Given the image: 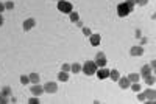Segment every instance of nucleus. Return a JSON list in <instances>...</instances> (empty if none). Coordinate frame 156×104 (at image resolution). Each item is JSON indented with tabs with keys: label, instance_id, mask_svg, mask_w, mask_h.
I'll return each instance as SVG.
<instances>
[{
	"label": "nucleus",
	"instance_id": "nucleus-1",
	"mask_svg": "<svg viewBox=\"0 0 156 104\" xmlns=\"http://www.w3.org/2000/svg\"><path fill=\"white\" fill-rule=\"evenodd\" d=\"M133 8H134V2L119 3L117 5V14H119V17H126V16L133 11Z\"/></svg>",
	"mask_w": 156,
	"mask_h": 104
},
{
	"label": "nucleus",
	"instance_id": "nucleus-2",
	"mask_svg": "<svg viewBox=\"0 0 156 104\" xmlns=\"http://www.w3.org/2000/svg\"><path fill=\"white\" fill-rule=\"evenodd\" d=\"M81 70H83V73L84 75H95V72H97V65H95V62L94 61H86L84 62V65L81 67Z\"/></svg>",
	"mask_w": 156,
	"mask_h": 104
},
{
	"label": "nucleus",
	"instance_id": "nucleus-3",
	"mask_svg": "<svg viewBox=\"0 0 156 104\" xmlns=\"http://www.w3.org/2000/svg\"><path fill=\"white\" fill-rule=\"evenodd\" d=\"M58 9L61 11V13H64V14H70L72 9H74V6H72L70 2H64V0H59V2H58Z\"/></svg>",
	"mask_w": 156,
	"mask_h": 104
},
{
	"label": "nucleus",
	"instance_id": "nucleus-4",
	"mask_svg": "<svg viewBox=\"0 0 156 104\" xmlns=\"http://www.w3.org/2000/svg\"><path fill=\"white\" fill-rule=\"evenodd\" d=\"M95 65L97 67H105V65L108 64V61H106V56H105V54L100 51V53H97V56H95Z\"/></svg>",
	"mask_w": 156,
	"mask_h": 104
},
{
	"label": "nucleus",
	"instance_id": "nucleus-5",
	"mask_svg": "<svg viewBox=\"0 0 156 104\" xmlns=\"http://www.w3.org/2000/svg\"><path fill=\"white\" fill-rule=\"evenodd\" d=\"M42 87H44V92H46V93H56L58 92L56 83H47L46 85H42Z\"/></svg>",
	"mask_w": 156,
	"mask_h": 104
},
{
	"label": "nucleus",
	"instance_id": "nucleus-6",
	"mask_svg": "<svg viewBox=\"0 0 156 104\" xmlns=\"http://www.w3.org/2000/svg\"><path fill=\"white\" fill-rule=\"evenodd\" d=\"M30 90H31V93L35 95V96H41V95L44 93V87L39 85V83H38V84H33Z\"/></svg>",
	"mask_w": 156,
	"mask_h": 104
},
{
	"label": "nucleus",
	"instance_id": "nucleus-7",
	"mask_svg": "<svg viewBox=\"0 0 156 104\" xmlns=\"http://www.w3.org/2000/svg\"><path fill=\"white\" fill-rule=\"evenodd\" d=\"M97 78L98 79H106L109 78V70L108 68H105V67H100V70H97Z\"/></svg>",
	"mask_w": 156,
	"mask_h": 104
},
{
	"label": "nucleus",
	"instance_id": "nucleus-8",
	"mask_svg": "<svg viewBox=\"0 0 156 104\" xmlns=\"http://www.w3.org/2000/svg\"><path fill=\"white\" fill-rule=\"evenodd\" d=\"M130 54H131V56H142V54H144V48L139 47V45H134V47H131Z\"/></svg>",
	"mask_w": 156,
	"mask_h": 104
},
{
	"label": "nucleus",
	"instance_id": "nucleus-9",
	"mask_svg": "<svg viewBox=\"0 0 156 104\" xmlns=\"http://www.w3.org/2000/svg\"><path fill=\"white\" fill-rule=\"evenodd\" d=\"M100 41H102L100 34H91V36H89V42H91V45H92V47L100 45Z\"/></svg>",
	"mask_w": 156,
	"mask_h": 104
},
{
	"label": "nucleus",
	"instance_id": "nucleus-10",
	"mask_svg": "<svg viewBox=\"0 0 156 104\" xmlns=\"http://www.w3.org/2000/svg\"><path fill=\"white\" fill-rule=\"evenodd\" d=\"M35 25H36V20L35 19H27L24 22V31H30Z\"/></svg>",
	"mask_w": 156,
	"mask_h": 104
},
{
	"label": "nucleus",
	"instance_id": "nucleus-11",
	"mask_svg": "<svg viewBox=\"0 0 156 104\" xmlns=\"http://www.w3.org/2000/svg\"><path fill=\"white\" fill-rule=\"evenodd\" d=\"M117 83H119V85H120V89H128V87H130V79L128 78H119V81H117Z\"/></svg>",
	"mask_w": 156,
	"mask_h": 104
},
{
	"label": "nucleus",
	"instance_id": "nucleus-12",
	"mask_svg": "<svg viewBox=\"0 0 156 104\" xmlns=\"http://www.w3.org/2000/svg\"><path fill=\"white\" fill-rule=\"evenodd\" d=\"M144 95H145V100H150V101H155V98H156V93L153 89H148Z\"/></svg>",
	"mask_w": 156,
	"mask_h": 104
},
{
	"label": "nucleus",
	"instance_id": "nucleus-13",
	"mask_svg": "<svg viewBox=\"0 0 156 104\" xmlns=\"http://www.w3.org/2000/svg\"><path fill=\"white\" fill-rule=\"evenodd\" d=\"M58 79L61 81V83H66V81L69 79V73H67V72H63V70H61V72L58 73Z\"/></svg>",
	"mask_w": 156,
	"mask_h": 104
},
{
	"label": "nucleus",
	"instance_id": "nucleus-14",
	"mask_svg": "<svg viewBox=\"0 0 156 104\" xmlns=\"http://www.w3.org/2000/svg\"><path fill=\"white\" fill-rule=\"evenodd\" d=\"M128 79H130V83H139V78H141V75H137V73H130L126 76Z\"/></svg>",
	"mask_w": 156,
	"mask_h": 104
},
{
	"label": "nucleus",
	"instance_id": "nucleus-15",
	"mask_svg": "<svg viewBox=\"0 0 156 104\" xmlns=\"http://www.w3.org/2000/svg\"><path fill=\"white\" fill-rule=\"evenodd\" d=\"M109 78L113 79V81H119V78H120V73L117 72V70H109Z\"/></svg>",
	"mask_w": 156,
	"mask_h": 104
},
{
	"label": "nucleus",
	"instance_id": "nucleus-16",
	"mask_svg": "<svg viewBox=\"0 0 156 104\" xmlns=\"http://www.w3.org/2000/svg\"><path fill=\"white\" fill-rule=\"evenodd\" d=\"M28 78H30V83L38 84V83H39V78H41V76H39L38 73H30V75H28Z\"/></svg>",
	"mask_w": 156,
	"mask_h": 104
},
{
	"label": "nucleus",
	"instance_id": "nucleus-17",
	"mask_svg": "<svg viewBox=\"0 0 156 104\" xmlns=\"http://www.w3.org/2000/svg\"><path fill=\"white\" fill-rule=\"evenodd\" d=\"M152 73V68H150V65H144V67L141 68V76H147Z\"/></svg>",
	"mask_w": 156,
	"mask_h": 104
},
{
	"label": "nucleus",
	"instance_id": "nucleus-18",
	"mask_svg": "<svg viewBox=\"0 0 156 104\" xmlns=\"http://www.w3.org/2000/svg\"><path fill=\"white\" fill-rule=\"evenodd\" d=\"M144 78H145V83L148 84V85H153L155 84V76L150 73V75H147V76H144Z\"/></svg>",
	"mask_w": 156,
	"mask_h": 104
},
{
	"label": "nucleus",
	"instance_id": "nucleus-19",
	"mask_svg": "<svg viewBox=\"0 0 156 104\" xmlns=\"http://www.w3.org/2000/svg\"><path fill=\"white\" fill-rule=\"evenodd\" d=\"M130 87H131V90H133V92H136V93H137V92H141V89H142L139 83H131Z\"/></svg>",
	"mask_w": 156,
	"mask_h": 104
},
{
	"label": "nucleus",
	"instance_id": "nucleus-20",
	"mask_svg": "<svg viewBox=\"0 0 156 104\" xmlns=\"http://www.w3.org/2000/svg\"><path fill=\"white\" fill-rule=\"evenodd\" d=\"M70 70H72L74 73H78V72H81V65L75 62V64H72V65H70Z\"/></svg>",
	"mask_w": 156,
	"mask_h": 104
},
{
	"label": "nucleus",
	"instance_id": "nucleus-21",
	"mask_svg": "<svg viewBox=\"0 0 156 104\" xmlns=\"http://www.w3.org/2000/svg\"><path fill=\"white\" fill-rule=\"evenodd\" d=\"M80 20V16H78V13H70V22H78Z\"/></svg>",
	"mask_w": 156,
	"mask_h": 104
},
{
	"label": "nucleus",
	"instance_id": "nucleus-22",
	"mask_svg": "<svg viewBox=\"0 0 156 104\" xmlns=\"http://www.w3.org/2000/svg\"><path fill=\"white\" fill-rule=\"evenodd\" d=\"M28 83H30V78H28V76H25V75H22V76H20V84L27 85Z\"/></svg>",
	"mask_w": 156,
	"mask_h": 104
},
{
	"label": "nucleus",
	"instance_id": "nucleus-23",
	"mask_svg": "<svg viewBox=\"0 0 156 104\" xmlns=\"http://www.w3.org/2000/svg\"><path fill=\"white\" fill-rule=\"evenodd\" d=\"M2 93H3L5 96H9V95H11V87H8V85H6V87H3Z\"/></svg>",
	"mask_w": 156,
	"mask_h": 104
},
{
	"label": "nucleus",
	"instance_id": "nucleus-24",
	"mask_svg": "<svg viewBox=\"0 0 156 104\" xmlns=\"http://www.w3.org/2000/svg\"><path fill=\"white\" fill-rule=\"evenodd\" d=\"M6 103H9L8 101V96H5L3 93H0V104H6Z\"/></svg>",
	"mask_w": 156,
	"mask_h": 104
},
{
	"label": "nucleus",
	"instance_id": "nucleus-25",
	"mask_svg": "<svg viewBox=\"0 0 156 104\" xmlns=\"http://www.w3.org/2000/svg\"><path fill=\"white\" fill-rule=\"evenodd\" d=\"M83 34H84V36H87V37H89V36H91V34H92V31H91V30H89V28H87V26H83Z\"/></svg>",
	"mask_w": 156,
	"mask_h": 104
},
{
	"label": "nucleus",
	"instance_id": "nucleus-26",
	"mask_svg": "<svg viewBox=\"0 0 156 104\" xmlns=\"http://www.w3.org/2000/svg\"><path fill=\"white\" fill-rule=\"evenodd\" d=\"M28 103H30V104H39V96H33V98H30Z\"/></svg>",
	"mask_w": 156,
	"mask_h": 104
},
{
	"label": "nucleus",
	"instance_id": "nucleus-27",
	"mask_svg": "<svg viewBox=\"0 0 156 104\" xmlns=\"http://www.w3.org/2000/svg\"><path fill=\"white\" fill-rule=\"evenodd\" d=\"M5 5V9H13L14 8V3L13 2H6V3H3Z\"/></svg>",
	"mask_w": 156,
	"mask_h": 104
},
{
	"label": "nucleus",
	"instance_id": "nucleus-28",
	"mask_svg": "<svg viewBox=\"0 0 156 104\" xmlns=\"http://www.w3.org/2000/svg\"><path fill=\"white\" fill-rule=\"evenodd\" d=\"M136 3H139V5H141V6H145V5L148 3V0H137Z\"/></svg>",
	"mask_w": 156,
	"mask_h": 104
},
{
	"label": "nucleus",
	"instance_id": "nucleus-29",
	"mask_svg": "<svg viewBox=\"0 0 156 104\" xmlns=\"http://www.w3.org/2000/svg\"><path fill=\"white\" fill-rule=\"evenodd\" d=\"M70 70V65L69 64H63V72H69Z\"/></svg>",
	"mask_w": 156,
	"mask_h": 104
},
{
	"label": "nucleus",
	"instance_id": "nucleus-30",
	"mask_svg": "<svg viewBox=\"0 0 156 104\" xmlns=\"http://www.w3.org/2000/svg\"><path fill=\"white\" fill-rule=\"evenodd\" d=\"M137 93H139V92H137ZM137 98H139V101H145V95H144V93H139Z\"/></svg>",
	"mask_w": 156,
	"mask_h": 104
},
{
	"label": "nucleus",
	"instance_id": "nucleus-31",
	"mask_svg": "<svg viewBox=\"0 0 156 104\" xmlns=\"http://www.w3.org/2000/svg\"><path fill=\"white\" fill-rule=\"evenodd\" d=\"M3 11H5V5H3L2 2H0V14H2V13H3Z\"/></svg>",
	"mask_w": 156,
	"mask_h": 104
},
{
	"label": "nucleus",
	"instance_id": "nucleus-32",
	"mask_svg": "<svg viewBox=\"0 0 156 104\" xmlns=\"http://www.w3.org/2000/svg\"><path fill=\"white\" fill-rule=\"evenodd\" d=\"M155 67H156V61H152V64H150V68H152V70H153Z\"/></svg>",
	"mask_w": 156,
	"mask_h": 104
},
{
	"label": "nucleus",
	"instance_id": "nucleus-33",
	"mask_svg": "<svg viewBox=\"0 0 156 104\" xmlns=\"http://www.w3.org/2000/svg\"><path fill=\"white\" fill-rule=\"evenodd\" d=\"M2 25H3V16L0 14V26H2Z\"/></svg>",
	"mask_w": 156,
	"mask_h": 104
},
{
	"label": "nucleus",
	"instance_id": "nucleus-34",
	"mask_svg": "<svg viewBox=\"0 0 156 104\" xmlns=\"http://www.w3.org/2000/svg\"><path fill=\"white\" fill-rule=\"evenodd\" d=\"M126 2H134V3H136V2H137V0H126Z\"/></svg>",
	"mask_w": 156,
	"mask_h": 104
}]
</instances>
